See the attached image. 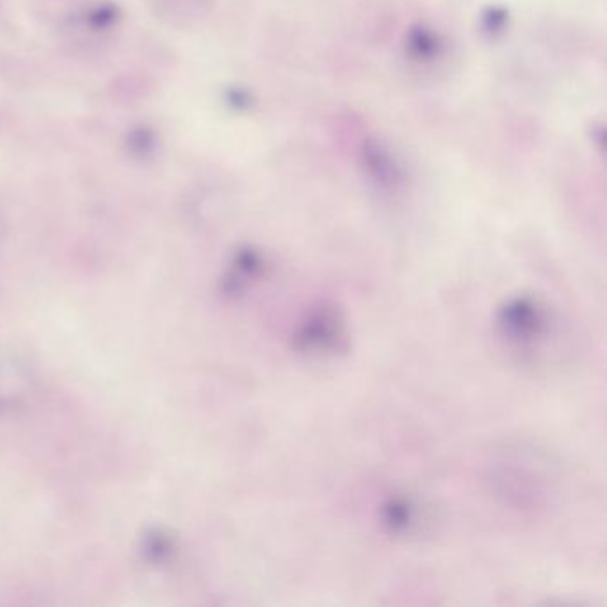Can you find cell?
I'll return each mask as SVG.
<instances>
[{
    "mask_svg": "<svg viewBox=\"0 0 607 607\" xmlns=\"http://www.w3.org/2000/svg\"><path fill=\"white\" fill-rule=\"evenodd\" d=\"M554 314L551 307L535 294H513L502 301L495 312V330L508 348L531 353L551 337Z\"/></svg>",
    "mask_w": 607,
    "mask_h": 607,
    "instance_id": "obj_1",
    "label": "cell"
},
{
    "mask_svg": "<svg viewBox=\"0 0 607 607\" xmlns=\"http://www.w3.org/2000/svg\"><path fill=\"white\" fill-rule=\"evenodd\" d=\"M351 346L348 319L332 301L308 308L292 333V348L305 357H339Z\"/></svg>",
    "mask_w": 607,
    "mask_h": 607,
    "instance_id": "obj_2",
    "label": "cell"
},
{
    "mask_svg": "<svg viewBox=\"0 0 607 607\" xmlns=\"http://www.w3.org/2000/svg\"><path fill=\"white\" fill-rule=\"evenodd\" d=\"M378 518L387 535L410 538L419 535L428 524L429 510L419 497L406 492H396L381 501Z\"/></svg>",
    "mask_w": 607,
    "mask_h": 607,
    "instance_id": "obj_3",
    "label": "cell"
},
{
    "mask_svg": "<svg viewBox=\"0 0 607 607\" xmlns=\"http://www.w3.org/2000/svg\"><path fill=\"white\" fill-rule=\"evenodd\" d=\"M362 162L367 177L383 191H396L403 186V168L390 152L389 146L378 139H369L362 146Z\"/></svg>",
    "mask_w": 607,
    "mask_h": 607,
    "instance_id": "obj_4",
    "label": "cell"
},
{
    "mask_svg": "<svg viewBox=\"0 0 607 607\" xmlns=\"http://www.w3.org/2000/svg\"><path fill=\"white\" fill-rule=\"evenodd\" d=\"M406 45H408L410 54L419 61L435 59L440 54V47H442L437 34L433 33L428 27H424V25H417V27L410 29Z\"/></svg>",
    "mask_w": 607,
    "mask_h": 607,
    "instance_id": "obj_5",
    "label": "cell"
},
{
    "mask_svg": "<svg viewBox=\"0 0 607 607\" xmlns=\"http://www.w3.org/2000/svg\"><path fill=\"white\" fill-rule=\"evenodd\" d=\"M125 148L136 159H148L157 150V132L148 125H136L127 132Z\"/></svg>",
    "mask_w": 607,
    "mask_h": 607,
    "instance_id": "obj_6",
    "label": "cell"
},
{
    "mask_svg": "<svg viewBox=\"0 0 607 607\" xmlns=\"http://www.w3.org/2000/svg\"><path fill=\"white\" fill-rule=\"evenodd\" d=\"M118 20H120V9L116 8L114 4H109V2L98 4L95 8H91L86 15V24L98 33L109 31Z\"/></svg>",
    "mask_w": 607,
    "mask_h": 607,
    "instance_id": "obj_7",
    "label": "cell"
},
{
    "mask_svg": "<svg viewBox=\"0 0 607 607\" xmlns=\"http://www.w3.org/2000/svg\"><path fill=\"white\" fill-rule=\"evenodd\" d=\"M506 24V13L499 8H492L485 15V27L488 33H499Z\"/></svg>",
    "mask_w": 607,
    "mask_h": 607,
    "instance_id": "obj_8",
    "label": "cell"
},
{
    "mask_svg": "<svg viewBox=\"0 0 607 607\" xmlns=\"http://www.w3.org/2000/svg\"><path fill=\"white\" fill-rule=\"evenodd\" d=\"M228 104L234 107H246L250 104V97H248V93L244 90H230L228 91Z\"/></svg>",
    "mask_w": 607,
    "mask_h": 607,
    "instance_id": "obj_9",
    "label": "cell"
}]
</instances>
